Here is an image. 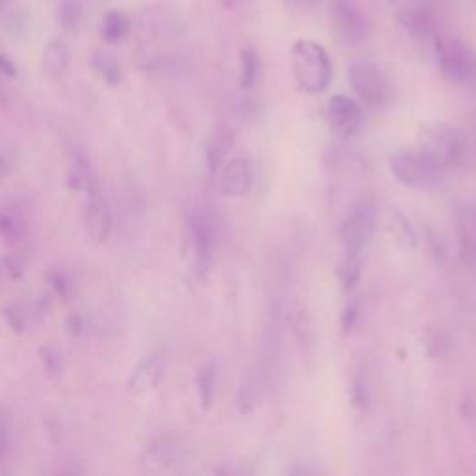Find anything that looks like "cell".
Wrapping results in <instances>:
<instances>
[{
	"instance_id": "6da1fadb",
	"label": "cell",
	"mask_w": 476,
	"mask_h": 476,
	"mask_svg": "<svg viewBox=\"0 0 476 476\" xmlns=\"http://www.w3.org/2000/svg\"><path fill=\"white\" fill-rule=\"evenodd\" d=\"M292 73L298 88L305 93H322L329 88L333 67L326 49L313 40H298L290 49Z\"/></svg>"
},
{
	"instance_id": "7a4b0ae2",
	"label": "cell",
	"mask_w": 476,
	"mask_h": 476,
	"mask_svg": "<svg viewBox=\"0 0 476 476\" xmlns=\"http://www.w3.org/2000/svg\"><path fill=\"white\" fill-rule=\"evenodd\" d=\"M393 176L410 188H426L441 181L447 169L421 148H404L391 155Z\"/></svg>"
},
{
	"instance_id": "3957f363",
	"label": "cell",
	"mask_w": 476,
	"mask_h": 476,
	"mask_svg": "<svg viewBox=\"0 0 476 476\" xmlns=\"http://www.w3.org/2000/svg\"><path fill=\"white\" fill-rule=\"evenodd\" d=\"M348 81L361 103L370 109H386L393 99L391 81L378 63L361 60L348 70Z\"/></svg>"
},
{
	"instance_id": "277c9868",
	"label": "cell",
	"mask_w": 476,
	"mask_h": 476,
	"mask_svg": "<svg viewBox=\"0 0 476 476\" xmlns=\"http://www.w3.org/2000/svg\"><path fill=\"white\" fill-rule=\"evenodd\" d=\"M437 63L452 82L476 86V51L456 38H435Z\"/></svg>"
},
{
	"instance_id": "5b68a950",
	"label": "cell",
	"mask_w": 476,
	"mask_h": 476,
	"mask_svg": "<svg viewBox=\"0 0 476 476\" xmlns=\"http://www.w3.org/2000/svg\"><path fill=\"white\" fill-rule=\"evenodd\" d=\"M417 148L426 151L449 172L462 158L463 140L451 125L424 123L417 134Z\"/></svg>"
},
{
	"instance_id": "8992f818",
	"label": "cell",
	"mask_w": 476,
	"mask_h": 476,
	"mask_svg": "<svg viewBox=\"0 0 476 476\" xmlns=\"http://www.w3.org/2000/svg\"><path fill=\"white\" fill-rule=\"evenodd\" d=\"M378 224V213L372 203H361L338 229V241L345 250V259L361 261V252L370 243Z\"/></svg>"
},
{
	"instance_id": "52a82bcc",
	"label": "cell",
	"mask_w": 476,
	"mask_h": 476,
	"mask_svg": "<svg viewBox=\"0 0 476 476\" xmlns=\"http://www.w3.org/2000/svg\"><path fill=\"white\" fill-rule=\"evenodd\" d=\"M329 19L341 42L357 45L370 36V21L359 10L356 0H329Z\"/></svg>"
},
{
	"instance_id": "ba28073f",
	"label": "cell",
	"mask_w": 476,
	"mask_h": 476,
	"mask_svg": "<svg viewBox=\"0 0 476 476\" xmlns=\"http://www.w3.org/2000/svg\"><path fill=\"white\" fill-rule=\"evenodd\" d=\"M393 12L400 26L414 38H437V17L428 0H393Z\"/></svg>"
},
{
	"instance_id": "9c48e42d",
	"label": "cell",
	"mask_w": 476,
	"mask_h": 476,
	"mask_svg": "<svg viewBox=\"0 0 476 476\" xmlns=\"http://www.w3.org/2000/svg\"><path fill=\"white\" fill-rule=\"evenodd\" d=\"M328 123L331 132L341 140L354 138V136L363 129V110L354 99L347 95H333L326 109Z\"/></svg>"
},
{
	"instance_id": "30bf717a",
	"label": "cell",
	"mask_w": 476,
	"mask_h": 476,
	"mask_svg": "<svg viewBox=\"0 0 476 476\" xmlns=\"http://www.w3.org/2000/svg\"><path fill=\"white\" fill-rule=\"evenodd\" d=\"M164 372H166V356L162 352L148 356L130 374V378L127 382L129 395L142 396L153 391L164 378Z\"/></svg>"
},
{
	"instance_id": "8fae6325",
	"label": "cell",
	"mask_w": 476,
	"mask_h": 476,
	"mask_svg": "<svg viewBox=\"0 0 476 476\" xmlns=\"http://www.w3.org/2000/svg\"><path fill=\"white\" fill-rule=\"evenodd\" d=\"M253 186V166L248 158L231 160L222 172L220 188L229 197H243Z\"/></svg>"
},
{
	"instance_id": "7c38bea8",
	"label": "cell",
	"mask_w": 476,
	"mask_h": 476,
	"mask_svg": "<svg viewBox=\"0 0 476 476\" xmlns=\"http://www.w3.org/2000/svg\"><path fill=\"white\" fill-rule=\"evenodd\" d=\"M84 229L93 243L103 244L112 231V214L107 203L99 194L88 197V205L84 211Z\"/></svg>"
},
{
	"instance_id": "4fadbf2b",
	"label": "cell",
	"mask_w": 476,
	"mask_h": 476,
	"mask_svg": "<svg viewBox=\"0 0 476 476\" xmlns=\"http://www.w3.org/2000/svg\"><path fill=\"white\" fill-rule=\"evenodd\" d=\"M190 233H192V244L195 252V264L199 274H205L213 262V231L209 222L201 214L190 218Z\"/></svg>"
},
{
	"instance_id": "5bb4252c",
	"label": "cell",
	"mask_w": 476,
	"mask_h": 476,
	"mask_svg": "<svg viewBox=\"0 0 476 476\" xmlns=\"http://www.w3.org/2000/svg\"><path fill=\"white\" fill-rule=\"evenodd\" d=\"M176 443L169 437H158L146 449L142 458V467L148 476H158L174 463Z\"/></svg>"
},
{
	"instance_id": "9a60e30c",
	"label": "cell",
	"mask_w": 476,
	"mask_h": 476,
	"mask_svg": "<svg viewBox=\"0 0 476 476\" xmlns=\"http://www.w3.org/2000/svg\"><path fill=\"white\" fill-rule=\"evenodd\" d=\"M70 47H67L62 40H52L51 43H47L45 51H43V73L51 79V81H58L65 75L67 67H70Z\"/></svg>"
},
{
	"instance_id": "2e32d148",
	"label": "cell",
	"mask_w": 476,
	"mask_h": 476,
	"mask_svg": "<svg viewBox=\"0 0 476 476\" xmlns=\"http://www.w3.org/2000/svg\"><path fill=\"white\" fill-rule=\"evenodd\" d=\"M70 185L75 190L86 192L88 197L97 194V185H95V176L91 172V164L88 160V157L81 151H75L70 158Z\"/></svg>"
},
{
	"instance_id": "e0dca14e",
	"label": "cell",
	"mask_w": 476,
	"mask_h": 476,
	"mask_svg": "<svg viewBox=\"0 0 476 476\" xmlns=\"http://www.w3.org/2000/svg\"><path fill=\"white\" fill-rule=\"evenodd\" d=\"M197 386V395H199V404L203 410H209L214 402L216 395V386H218V365L214 361H209L207 365H203L197 372L195 378Z\"/></svg>"
},
{
	"instance_id": "ac0fdd59",
	"label": "cell",
	"mask_w": 476,
	"mask_h": 476,
	"mask_svg": "<svg viewBox=\"0 0 476 476\" xmlns=\"http://www.w3.org/2000/svg\"><path fill=\"white\" fill-rule=\"evenodd\" d=\"M26 224L15 209L0 211V236L10 244H19L24 241Z\"/></svg>"
},
{
	"instance_id": "d6986e66",
	"label": "cell",
	"mask_w": 476,
	"mask_h": 476,
	"mask_svg": "<svg viewBox=\"0 0 476 476\" xmlns=\"http://www.w3.org/2000/svg\"><path fill=\"white\" fill-rule=\"evenodd\" d=\"M233 144V134L225 129H220L218 132H214L213 138L209 140L207 148H205V155H207V166H209V172L214 174L220 162H222V157L227 153V149L231 148Z\"/></svg>"
},
{
	"instance_id": "ffe728a7",
	"label": "cell",
	"mask_w": 476,
	"mask_h": 476,
	"mask_svg": "<svg viewBox=\"0 0 476 476\" xmlns=\"http://www.w3.org/2000/svg\"><path fill=\"white\" fill-rule=\"evenodd\" d=\"M91 65L107 84L118 86L121 82V67L114 56L107 52H97L91 58Z\"/></svg>"
},
{
	"instance_id": "44dd1931",
	"label": "cell",
	"mask_w": 476,
	"mask_h": 476,
	"mask_svg": "<svg viewBox=\"0 0 476 476\" xmlns=\"http://www.w3.org/2000/svg\"><path fill=\"white\" fill-rule=\"evenodd\" d=\"M261 60L255 49L246 47L241 52V88H252L259 77Z\"/></svg>"
},
{
	"instance_id": "7402d4cb",
	"label": "cell",
	"mask_w": 476,
	"mask_h": 476,
	"mask_svg": "<svg viewBox=\"0 0 476 476\" xmlns=\"http://www.w3.org/2000/svg\"><path fill=\"white\" fill-rule=\"evenodd\" d=\"M82 19V6L79 0H62L58 6V21L65 32L77 30Z\"/></svg>"
},
{
	"instance_id": "603a6c76",
	"label": "cell",
	"mask_w": 476,
	"mask_h": 476,
	"mask_svg": "<svg viewBox=\"0 0 476 476\" xmlns=\"http://www.w3.org/2000/svg\"><path fill=\"white\" fill-rule=\"evenodd\" d=\"M129 30V21L123 14L119 12H110L107 14L103 21V38L109 43H118L125 38V33Z\"/></svg>"
},
{
	"instance_id": "cb8c5ba5",
	"label": "cell",
	"mask_w": 476,
	"mask_h": 476,
	"mask_svg": "<svg viewBox=\"0 0 476 476\" xmlns=\"http://www.w3.org/2000/svg\"><path fill=\"white\" fill-rule=\"evenodd\" d=\"M42 356V363H43V370L51 380L62 376L63 372V354L56 345H47L40 350Z\"/></svg>"
},
{
	"instance_id": "d4e9b609",
	"label": "cell",
	"mask_w": 476,
	"mask_h": 476,
	"mask_svg": "<svg viewBox=\"0 0 476 476\" xmlns=\"http://www.w3.org/2000/svg\"><path fill=\"white\" fill-rule=\"evenodd\" d=\"M350 395H352V402L359 410H367L370 395H368V384H367V376L363 372H357L356 376L350 382Z\"/></svg>"
},
{
	"instance_id": "484cf974",
	"label": "cell",
	"mask_w": 476,
	"mask_h": 476,
	"mask_svg": "<svg viewBox=\"0 0 476 476\" xmlns=\"http://www.w3.org/2000/svg\"><path fill=\"white\" fill-rule=\"evenodd\" d=\"M424 347H426V352L430 357L437 359L443 356L447 352V347H449V341L445 333L441 329H430L424 337Z\"/></svg>"
},
{
	"instance_id": "4316f807",
	"label": "cell",
	"mask_w": 476,
	"mask_h": 476,
	"mask_svg": "<svg viewBox=\"0 0 476 476\" xmlns=\"http://www.w3.org/2000/svg\"><path fill=\"white\" fill-rule=\"evenodd\" d=\"M5 319H6V324L10 326V329L15 333H23L28 326V311L19 303L8 305V308L5 309Z\"/></svg>"
},
{
	"instance_id": "83f0119b",
	"label": "cell",
	"mask_w": 476,
	"mask_h": 476,
	"mask_svg": "<svg viewBox=\"0 0 476 476\" xmlns=\"http://www.w3.org/2000/svg\"><path fill=\"white\" fill-rule=\"evenodd\" d=\"M214 476H255V467L246 462L224 463L216 469Z\"/></svg>"
},
{
	"instance_id": "f1b7e54d",
	"label": "cell",
	"mask_w": 476,
	"mask_h": 476,
	"mask_svg": "<svg viewBox=\"0 0 476 476\" xmlns=\"http://www.w3.org/2000/svg\"><path fill=\"white\" fill-rule=\"evenodd\" d=\"M357 315H359V301L357 300H352L347 309H345V315H343V326L345 329H352V326L356 324L357 320Z\"/></svg>"
},
{
	"instance_id": "f546056e",
	"label": "cell",
	"mask_w": 476,
	"mask_h": 476,
	"mask_svg": "<svg viewBox=\"0 0 476 476\" xmlns=\"http://www.w3.org/2000/svg\"><path fill=\"white\" fill-rule=\"evenodd\" d=\"M51 283H52L54 290H56L62 298H67V296L71 294V283H70V280H67L63 274H54V276L51 278Z\"/></svg>"
},
{
	"instance_id": "4dcf8cb0",
	"label": "cell",
	"mask_w": 476,
	"mask_h": 476,
	"mask_svg": "<svg viewBox=\"0 0 476 476\" xmlns=\"http://www.w3.org/2000/svg\"><path fill=\"white\" fill-rule=\"evenodd\" d=\"M84 331V319L77 313L67 317V333L71 337H79Z\"/></svg>"
},
{
	"instance_id": "1f68e13d",
	"label": "cell",
	"mask_w": 476,
	"mask_h": 476,
	"mask_svg": "<svg viewBox=\"0 0 476 476\" xmlns=\"http://www.w3.org/2000/svg\"><path fill=\"white\" fill-rule=\"evenodd\" d=\"M0 71H3L5 75H8V77H15L17 75L15 63L8 56H5L3 52H0Z\"/></svg>"
},
{
	"instance_id": "d6a6232c",
	"label": "cell",
	"mask_w": 476,
	"mask_h": 476,
	"mask_svg": "<svg viewBox=\"0 0 476 476\" xmlns=\"http://www.w3.org/2000/svg\"><path fill=\"white\" fill-rule=\"evenodd\" d=\"M287 3L298 8H313L319 5V0H287Z\"/></svg>"
},
{
	"instance_id": "836d02e7",
	"label": "cell",
	"mask_w": 476,
	"mask_h": 476,
	"mask_svg": "<svg viewBox=\"0 0 476 476\" xmlns=\"http://www.w3.org/2000/svg\"><path fill=\"white\" fill-rule=\"evenodd\" d=\"M222 3H224L227 8H231V6L234 5V0H222Z\"/></svg>"
},
{
	"instance_id": "e575fe53",
	"label": "cell",
	"mask_w": 476,
	"mask_h": 476,
	"mask_svg": "<svg viewBox=\"0 0 476 476\" xmlns=\"http://www.w3.org/2000/svg\"><path fill=\"white\" fill-rule=\"evenodd\" d=\"M3 271H5V266H3V262H0V278H3Z\"/></svg>"
},
{
	"instance_id": "d590c367",
	"label": "cell",
	"mask_w": 476,
	"mask_h": 476,
	"mask_svg": "<svg viewBox=\"0 0 476 476\" xmlns=\"http://www.w3.org/2000/svg\"><path fill=\"white\" fill-rule=\"evenodd\" d=\"M62 476H77L75 472H65V474H62Z\"/></svg>"
},
{
	"instance_id": "8d00e7d4",
	"label": "cell",
	"mask_w": 476,
	"mask_h": 476,
	"mask_svg": "<svg viewBox=\"0 0 476 476\" xmlns=\"http://www.w3.org/2000/svg\"><path fill=\"white\" fill-rule=\"evenodd\" d=\"M292 476H296V474H292Z\"/></svg>"
}]
</instances>
